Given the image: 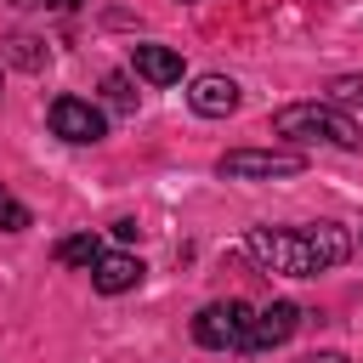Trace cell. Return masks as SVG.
I'll list each match as a JSON object with an SVG mask.
<instances>
[{
  "mask_svg": "<svg viewBox=\"0 0 363 363\" xmlns=\"http://www.w3.org/2000/svg\"><path fill=\"white\" fill-rule=\"evenodd\" d=\"M0 227L6 233H23V227H34V216H28V204H17L6 187H0Z\"/></svg>",
  "mask_w": 363,
  "mask_h": 363,
  "instance_id": "13",
  "label": "cell"
},
{
  "mask_svg": "<svg viewBox=\"0 0 363 363\" xmlns=\"http://www.w3.org/2000/svg\"><path fill=\"white\" fill-rule=\"evenodd\" d=\"M272 130L289 136V142H329V147H357L363 142V130L329 102H289V108L272 113Z\"/></svg>",
  "mask_w": 363,
  "mask_h": 363,
  "instance_id": "2",
  "label": "cell"
},
{
  "mask_svg": "<svg viewBox=\"0 0 363 363\" xmlns=\"http://www.w3.org/2000/svg\"><path fill=\"white\" fill-rule=\"evenodd\" d=\"M335 96H340V102H352V96H363V79H340V85H335Z\"/></svg>",
  "mask_w": 363,
  "mask_h": 363,
  "instance_id": "14",
  "label": "cell"
},
{
  "mask_svg": "<svg viewBox=\"0 0 363 363\" xmlns=\"http://www.w3.org/2000/svg\"><path fill=\"white\" fill-rule=\"evenodd\" d=\"M91 284H96L102 295H125V289L142 284V261L125 255V250H102V255L91 261Z\"/></svg>",
  "mask_w": 363,
  "mask_h": 363,
  "instance_id": "7",
  "label": "cell"
},
{
  "mask_svg": "<svg viewBox=\"0 0 363 363\" xmlns=\"http://www.w3.org/2000/svg\"><path fill=\"white\" fill-rule=\"evenodd\" d=\"M250 255L267 272L318 278V272H329V267H340L352 255V238L335 221H318V227H255L250 233Z\"/></svg>",
  "mask_w": 363,
  "mask_h": 363,
  "instance_id": "1",
  "label": "cell"
},
{
  "mask_svg": "<svg viewBox=\"0 0 363 363\" xmlns=\"http://www.w3.org/2000/svg\"><path fill=\"white\" fill-rule=\"evenodd\" d=\"M250 318H255V312H250L244 301H210V306L193 318V340L210 346V352H244Z\"/></svg>",
  "mask_w": 363,
  "mask_h": 363,
  "instance_id": "3",
  "label": "cell"
},
{
  "mask_svg": "<svg viewBox=\"0 0 363 363\" xmlns=\"http://www.w3.org/2000/svg\"><path fill=\"white\" fill-rule=\"evenodd\" d=\"M96 255H102L96 233H74V238H62V244H57V261H62V267H91Z\"/></svg>",
  "mask_w": 363,
  "mask_h": 363,
  "instance_id": "10",
  "label": "cell"
},
{
  "mask_svg": "<svg viewBox=\"0 0 363 363\" xmlns=\"http://www.w3.org/2000/svg\"><path fill=\"white\" fill-rule=\"evenodd\" d=\"M11 6H45V0H11Z\"/></svg>",
  "mask_w": 363,
  "mask_h": 363,
  "instance_id": "17",
  "label": "cell"
},
{
  "mask_svg": "<svg viewBox=\"0 0 363 363\" xmlns=\"http://www.w3.org/2000/svg\"><path fill=\"white\" fill-rule=\"evenodd\" d=\"M6 57H11L17 68H40V62H45V45H40L34 34H11V40H6Z\"/></svg>",
  "mask_w": 363,
  "mask_h": 363,
  "instance_id": "11",
  "label": "cell"
},
{
  "mask_svg": "<svg viewBox=\"0 0 363 363\" xmlns=\"http://www.w3.org/2000/svg\"><path fill=\"white\" fill-rule=\"evenodd\" d=\"M301 363H346V357H340V352H306Z\"/></svg>",
  "mask_w": 363,
  "mask_h": 363,
  "instance_id": "15",
  "label": "cell"
},
{
  "mask_svg": "<svg viewBox=\"0 0 363 363\" xmlns=\"http://www.w3.org/2000/svg\"><path fill=\"white\" fill-rule=\"evenodd\" d=\"M130 62L147 85H176L182 79V51H170V45H136Z\"/></svg>",
  "mask_w": 363,
  "mask_h": 363,
  "instance_id": "9",
  "label": "cell"
},
{
  "mask_svg": "<svg viewBox=\"0 0 363 363\" xmlns=\"http://www.w3.org/2000/svg\"><path fill=\"white\" fill-rule=\"evenodd\" d=\"M45 6H62V11H74V6H85V0H45Z\"/></svg>",
  "mask_w": 363,
  "mask_h": 363,
  "instance_id": "16",
  "label": "cell"
},
{
  "mask_svg": "<svg viewBox=\"0 0 363 363\" xmlns=\"http://www.w3.org/2000/svg\"><path fill=\"white\" fill-rule=\"evenodd\" d=\"M187 102H193V113H204V119H227V113L238 108V85H233L227 74H199L193 91H187Z\"/></svg>",
  "mask_w": 363,
  "mask_h": 363,
  "instance_id": "8",
  "label": "cell"
},
{
  "mask_svg": "<svg viewBox=\"0 0 363 363\" xmlns=\"http://www.w3.org/2000/svg\"><path fill=\"white\" fill-rule=\"evenodd\" d=\"M295 329H301V306H295V301H272L267 312L250 318V340H244V352H272V346H284Z\"/></svg>",
  "mask_w": 363,
  "mask_h": 363,
  "instance_id": "5",
  "label": "cell"
},
{
  "mask_svg": "<svg viewBox=\"0 0 363 363\" xmlns=\"http://www.w3.org/2000/svg\"><path fill=\"white\" fill-rule=\"evenodd\" d=\"M102 96H108L113 113H136V91H130L125 74H108V79H102Z\"/></svg>",
  "mask_w": 363,
  "mask_h": 363,
  "instance_id": "12",
  "label": "cell"
},
{
  "mask_svg": "<svg viewBox=\"0 0 363 363\" xmlns=\"http://www.w3.org/2000/svg\"><path fill=\"white\" fill-rule=\"evenodd\" d=\"M306 159L295 153V147H233V153H221V176H233V182H272V176H295Z\"/></svg>",
  "mask_w": 363,
  "mask_h": 363,
  "instance_id": "4",
  "label": "cell"
},
{
  "mask_svg": "<svg viewBox=\"0 0 363 363\" xmlns=\"http://www.w3.org/2000/svg\"><path fill=\"white\" fill-rule=\"evenodd\" d=\"M51 130L62 142H102V113L85 96H57L51 102Z\"/></svg>",
  "mask_w": 363,
  "mask_h": 363,
  "instance_id": "6",
  "label": "cell"
}]
</instances>
